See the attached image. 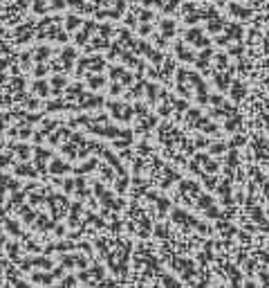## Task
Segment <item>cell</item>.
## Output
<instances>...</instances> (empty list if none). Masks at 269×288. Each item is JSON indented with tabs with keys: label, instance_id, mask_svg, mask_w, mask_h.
I'll use <instances>...</instances> for the list:
<instances>
[{
	"label": "cell",
	"instance_id": "1",
	"mask_svg": "<svg viewBox=\"0 0 269 288\" xmlns=\"http://www.w3.org/2000/svg\"><path fill=\"white\" fill-rule=\"evenodd\" d=\"M67 169H70V167H67L63 160H54V164H52V171H54V173H61V171H67Z\"/></svg>",
	"mask_w": 269,
	"mask_h": 288
},
{
	"label": "cell",
	"instance_id": "2",
	"mask_svg": "<svg viewBox=\"0 0 269 288\" xmlns=\"http://www.w3.org/2000/svg\"><path fill=\"white\" fill-rule=\"evenodd\" d=\"M34 90L38 95H47V84H43V81H38V84H34Z\"/></svg>",
	"mask_w": 269,
	"mask_h": 288
},
{
	"label": "cell",
	"instance_id": "3",
	"mask_svg": "<svg viewBox=\"0 0 269 288\" xmlns=\"http://www.w3.org/2000/svg\"><path fill=\"white\" fill-rule=\"evenodd\" d=\"M49 57V47H38L36 50V59H47Z\"/></svg>",
	"mask_w": 269,
	"mask_h": 288
},
{
	"label": "cell",
	"instance_id": "4",
	"mask_svg": "<svg viewBox=\"0 0 269 288\" xmlns=\"http://www.w3.org/2000/svg\"><path fill=\"white\" fill-rule=\"evenodd\" d=\"M101 84H103V79H101V77H92V79H90V86H92V88H99Z\"/></svg>",
	"mask_w": 269,
	"mask_h": 288
},
{
	"label": "cell",
	"instance_id": "5",
	"mask_svg": "<svg viewBox=\"0 0 269 288\" xmlns=\"http://www.w3.org/2000/svg\"><path fill=\"white\" fill-rule=\"evenodd\" d=\"M79 23H81V20H79L76 16H70V18H67V27H70V30H72V27H76Z\"/></svg>",
	"mask_w": 269,
	"mask_h": 288
},
{
	"label": "cell",
	"instance_id": "6",
	"mask_svg": "<svg viewBox=\"0 0 269 288\" xmlns=\"http://www.w3.org/2000/svg\"><path fill=\"white\" fill-rule=\"evenodd\" d=\"M164 32H166V34H173V23L164 20Z\"/></svg>",
	"mask_w": 269,
	"mask_h": 288
},
{
	"label": "cell",
	"instance_id": "7",
	"mask_svg": "<svg viewBox=\"0 0 269 288\" xmlns=\"http://www.w3.org/2000/svg\"><path fill=\"white\" fill-rule=\"evenodd\" d=\"M7 162H9L7 158H0V169H3V167H7Z\"/></svg>",
	"mask_w": 269,
	"mask_h": 288
}]
</instances>
